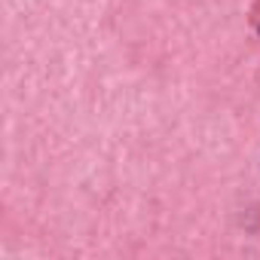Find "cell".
<instances>
[{
	"instance_id": "6da1fadb",
	"label": "cell",
	"mask_w": 260,
	"mask_h": 260,
	"mask_svg": "<svg viewBox=\"0 0 260 260\" xmlns=\"http://www.w3.org/2000/svg\"><path fill=\"white\" fill-rule=\"evenodd\" d=\"M257 34H260V28H257Z\"/></svg>"
}]
</instances>
